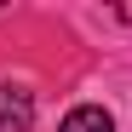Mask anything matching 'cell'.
Here are the masks:
<instances>
[{
	"label": "cell",
	"instance_id": "7a4b0ae2",
	"mask_svg": "<svg viewBox=\"0 0 132 132\" xmlns=\"http://www.w3.org/2000/svg\"><path fill=\"white\" fill-rule=\"evenodd\" d=\"M57 132H115V115H109L103 103H80V109H69V115H63Z\"/></svg>",
	"mask_w": 132,
	"mask_h": 132
},
{
	"label": "cell",
	"instance_id": "6da1fadb",
	"mask_svg": "<svg viewBox=\"0 0 132 132\" xmlns=\"http://www.w3.org/2000/svg\"><path fill=\"white\" fill-rule=\"evenodd\" d=\"M35 126V92L29 86H0V132H29Z\"/></svg>",
	"mask_w": 132,
	"mask_h": 132
}]
</instances>
